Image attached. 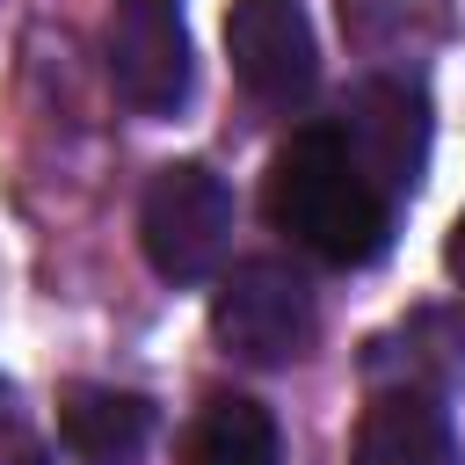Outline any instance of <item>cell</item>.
<instances>
[{
    "label": "cell",
    "instance_id": "obj_1",
    "mask_svg": "<svg viewBox=\"0 0 465 465\" xmlns=\"http://www.w3.org/2000/svg\"><path fill=\"white\" fill-rule=\"evenodd\" d=\"M262 211L276 232H291L305 254H320L334 269H371L392 247V196L363 174L341 124H305L276 145Z\"/></svg>",
    "mask_w": 465,
    "mask_h": 465
},
{
    "label": "cell",
    "instance_id": "obj_8",
    "mask_svg": "<svg viewBox=\"0 0 465 465\" xmlns=\"http://www.w3.org/2000/svg\"><path fill=\"white\" fill-rule=\"evenodd\" d=\"M58 436L80 465H138V450L153 436V400L124 392V385H65Z\"/></svg>",
    "mask_w": 465,
    "mask_h": 465
},
{
    "label": "cell",
    "instance_id": "obj_10",
    "mask_svg": "<svg viewBox=\"0 0 465 465\" xmlns=\"http://www.w3.org/2000/svg\"><path fill=\"white\" fill-rule=\"evenodd\" d=\"M443 269H450V283L465 291V211L450 218V240H443Z\"/></svg>",
    "mask_w": 465,
    "mask_h": 465
},
{
    "label": "cell",
    "instance_id": "obj_12",
    "mask_svg": "<svg viewBox=\"0 0 465 465\" xmlns=\"http://www.w3.org/2000/svg\"><path fill=\"white\" fill-rule=\"evenodd\" d=\"M145 7H174V0H145Z\"/></svg>",
    "mask_w": 465,
    "mask_h": 465
},
{
    "label": "cell",
    "instance_id": "obj_9",
    "mask_svg": "<svg viewBox=\"0 0 465 465\" xmlns=\"http://www.w3.org/2000/svg\"><path fill=\"white\" fill-rule=\"evenodd\" d=\"M276 421L262 400L247 392H218L196 407L189 436H182V465H276Z\"/></svg>",
    "mask_w": 465,
    "mask_h": 465
},
{
    "label": "cell",
    "instance_id": "obj_2",
    "mask_svg": "<svg viewBox=\"0 0 465 465\" xmlns=\"http://www.w3.org/2000/svg\"><path fill=\"white\" fill-rule=\"evenodd\" d=\"M225 240H232V189H225V174H211L203 160H167L145 182V203H138V247H145L153 276L203 283L225 262Z\"/></svg>",
    "mask_w": 465,
    "mask_h": 465
},
{
    "label": "cell",
    "instance_id": "obj_4",
    "mask_svg": "<svg viewBox=\"0 0 465 465\" xmlns=\"http://www.w3.org/2000/svg\"><path fill=\"white\" fill-rule=\"evenodd\" d=\"M225 58L254 102L298 109L320 80V44H312L305 0H232L225 7Z\"/></svg>",
    "mask_w": 465,
    "mask_h": 465
},
{
    "label": "cell",
    "instance_id": "obj_6",
    "mask_svg": "<svg viewBox=\"0 0 465 465\" xmlns=\"http://www.w3.org/2000/svg\"><path fill=\"white\" fill-rule=\"evenodd\" d=\"M341 138H349V153L363 160V174L385 196H407L421 182V160H429V109H421V94L407 80H371L349 102Z\"/></svg>",
    "mask_w": 465,
    "mask_h": 465
},
{
    "label": "cell",
    "instance_id": "obj_5",
    "mask_svg": "<svg viewBox=\"0 0 465 465\" xmlns=\"http://www.w3.org/2000/svg\"><path fill=\"white\" fill-rule=\"evenodd\" d=\"M109 87L138 109V116H174L196 87V58H189V29L174 7H145V0H116L109 22Z\"/></svg>",
    "mask_w": 465,
    "mask_h": 465
},
{
    "label": "cell",
    "instance_id": "obj_3",
    "mask_svg": "<svg viewBox=\"0 0 465 465\" xmlns=\"http://www.w3.org/2000/svg\"><path fill=\"white\" fill-rule=\"evenodd\" d=\"M312 327H320V305H312V283L305 269L276 262V254H254L240 262L218 298H211V334L225 341V356L254 363V371H276V363H298L312 349Z\"/></svg>",
    "mask_w": 465,
    "mask_h": 465
},
{
    "label": "cell",
    "instance_id": "obj_7",
    "mask_svg": "<svg viewBox=\"0 0 465 465\" xmlns=\"http://www.w3.org/2000/svg\"><path fill=\"white\" fill-rule=\"evenodd\" d=\"M349 465H450V414L429 385H392L363 407Z\"/></svg>",
    "mask_w": 465,
    "mask_h": 465
},
{
    "label": "cell",
    "instance_id": "obj_11",
    "mask_svg": "<svg viewBox=\"0 0 465 465\" xmlns=\"http://www.w3.org/2000/svg\"><path fill=\"white\" fill-rule=\"evenodd\" d=\"M0 465H51V458H44L29 436H0Z\"/></svg>",
    "mask_w": 465,
    "mask_h": 465
}]
</instances>
